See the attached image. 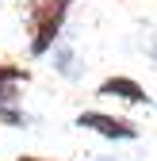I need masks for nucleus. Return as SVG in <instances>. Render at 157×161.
<instances>
[{
  "label": "nucleus",
  "instance_id": "obj_4",
  "mask_svg": "<svg viewBox=\"0 0 157 161\" xmlns=\"http://www.w3.org/2000/svg\"><path fill=\"white\" fill-rule=\"evenodd\" d=\"M46 58H50L54 73H57V77H65V80H77V77L84 73V65H81V54H77V46H73V42H65V38H62V42H57V46H54Z\"/></svg>",
  "mask_w": 157,
  "mask_h": 161
},
{
  "label": "nucleus",
  "instance_id": "obj_2",
  "mask_svg": "<svg viewBox=\"0 0 157 161\" xmlns=\"http://www.w3.org/2000/svg\"><path fill=\"white\" fill-rule=\"evenodd\" d=\"M73 127L77 130H88L96 138H107V142H138L142 127L134 123L130 115H115V111H104V108H84L73 115Z\"/></svg>",
  "mask_w": 157,
  "mask_h": 161
},
{
  "label": "nucleus",
  "instance_id": "obj_1",
  "mask_svg": "<svg viewBox=\"0 0 157 161\" xmlns=\"http://www.w3.org/2000/svg\"><path fill=\"white\" fill-rule=\"evenodd\" d=\"M69 12H73V0H31L27 19H23V27H27V58L31 62H42L62 42Z\"/></svg>",
  "mask_w": 157,
  "mask_h": 161
},
{
  "label": "nucleus",
  "instance_id": "obj_8",
  "mask_svg": "<svg viewBox=\"0 0 157 161\" xmlns=\"http://www.w3.org/2000/svg\"><path fill=\"white\" fill-rule=\"evenodd\" d=\"M12 161H69V157H42V153H15Z\"/></svg>",
  "mask_w": 157,
  "mask_h": 161
},
{
  "label": "nucleus",
  "instance_id": "obj_7",
  "mask_svg": "<svg viewBox=\"0 0 157 161\" xmlns=\"http://www.w3.org/2000/svg\"><path fill=\"white\" fill-rule=\"evenodd\" d=\"M4 104H23V88L19 85H0V108Z\"/></svg>",
  "mask_w": 157,
  "mask_h": 161
},
{
  "label": "nucleus",
  "instance_id": "obj_6",
  "mask_svg": "<svg viewBox=\"0 0 157 161\" xmlns=\"http://www.w3.org/2000/svg\"><path fill=\"white\" fill-rule=\"evenodd\" d=\"M0 127H4V130H27L31 127V115L23 111V104H4V108H0Z\"/></svg>",
  "mask_w": 157,
  "mask_h": 161
},
{
  "label": "nucleus",
  "instance_id": "obj_3",
  "mask_svg": "<svg viewBox=\"0 0 157 161\" xmlns=\"http://www.w3.org/2000/svg\"><path fill=\"white\" fill-rule=\"evenodd\" d=\"M96 96H100V100H119V104H127V108L149 104L146 85H142V80H134L130 73H111V77H104L100 85H96Z\"/></svg>",
  "mask_w": 157,
  "mask_h": 161
},
{
  "label": "nucleus",
  "instance_id": "obj_5",
  "mask_svg": "<svg viewBox=\"0 0 157 161\" xmlns=\"http://www.w3.org/2000/svg\"><path fill=\"white\" fill-rule=\"evenodd\" d=\"M35 80V69L31 65H19V62H0V85H19L27 88Z\"/></svg>",
  "mask_w": 157,
  "mask_h": 161
}]
</instances>
